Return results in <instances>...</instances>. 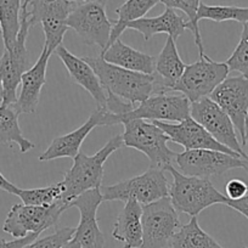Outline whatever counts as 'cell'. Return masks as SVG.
Segmentation results:
<instances>
[{"instance_id": "6da1fadb", "label": "cell", "mask_w": 248, "mask_h": 248, "mask_svg": "<svg viewBox=\"0 0 248 248\" xmlns=\"http://www.w3.org/2000/svg\"><path fill=\"white\" fill-rule=\"evenodd\" d=\"M95 71L106 92L128 102H142L154 94L166 93L155 75L134 72L112 65L101 56L83 57Z\"/></svg>"}, {"instance_id": "7a4b0ae2", "label": "cell", "mask_w": 248, "mask_h": 248, "mask_svg": "<svg viewBox=\"0 0 248 248\" xmlns=\"http://www.w3.org/2000/svg\"><path fill=\"white\" fill-rule=\"evenodd\" d=\"M123 145L122 135H116L111 138L106 145L93 156H88L79 151V154L73 158V166L65 174L63 180L61 181L63 186L62 200H65L71 204V202L83 192L101 187L102 179H104V166L107 158Z\"/></svg>"}, {"instance_id": "3957f363", "label": "cell", "mask_w": 248, "mask_h": 248, "mask_svg": "<svg viewBox=\"0 0 248 248\" xmlns=\"http://www.w3.org/2000/svg\"><path fill=\"white\" fill-rule=\"evenodd\" d=\"M164 170L173 176L168 196L174 208L180 213L197 217L213 204H226L228 197L219 192L209 179L185 175L171 164L167 166Z\"/></svg>"}, {"instance_id": "277c9868", "label": "cell", "mask_w": 248, "mask_h": 248, "mask_svg": "<svg viewBox=\"0 0 248 248\" xmlns=\"http://www.w3.org/2000/svg\"><path fill=\"white\" fill-rule=\"evenodd\" d=\"M190 100L184 95H171L170 93L154 94L132 111L121 116H109L104 109L101 125H116L123 124L130 119H145V121H161L168 123L181 122L190 117Z\"/></svg>"}, {"instance_id": "5b68a950", "label": "cell", "mask_w": 248, "mask_h": 248, "mask_svg": "<svg viewBox=\"0 0 248 248\" xmlns=\"http://www.w3.org/2000/svg\"><path fill=\"white\" fill-rule=\"evenodd\" d=\"M122 134L124 146L133 147L146 155L152 168H166L175 159L176 154L171 151L167 142L169 137L154 122L145 119H130L124 122Z\"/></svg>"}, {"instance_id": "8992f818", "label": "cell", "mask_w": 248, "mask_h": 248, "mask_svg": "<svg viewBox=\"0 0 248 248\" xmlns=\"http://www.w3.org/2000/svg\"><path fill=\"white\" fill-rule=\"evenodd\" d=\"M32 27L28 18V0H23L21 9V25L15 43L9 49H4L0 57V78L3 82L4 100L5 106L14 105L17 100V88L21 77L28 70L30 56L26 46L30 28Z\"/></svg>"}, {"instance_id": "52a82bcc", "label": "cell", "mask_w": 248, "mask_h": 248, "mask_svg": "<svg viewBox=\"0 0 248 248\" xmlns=\"http://www.w3.org/2000/svg\"><path fill=\"white\" fill-rule=\"evenodd\" d=\"M100 189L104 201L125 202L128 200H135L141 206L169 195V184L164 176L163 169L152 167L140 175L113 185L101 186Z\"/></svg>"}, {"instance_id": "ba28073f", "label": "cell", "mask_w": 248, "mask_h": 248, "mask_svg": "<svg viewBox=\"0 0 248 248\" xmlns=\"http://www.w3.org/2000/svg\"><path fill=\"white\" fill-rule=\"evenodd\" d=\"M68 208L71 204L62 199L50 206L14 204L4 221L3 230L15 238L25 237L30 233H42L57 225L60 217Z\"/></svg>"}, {"instance_id": "9c48e42d", "label": "cell", "mask_w": 248, "mask_h": 248, "mask_svg": "<svg viewBox=\"0 0 248 248\" xmlns=\"http://www.w3.org/2000/svg\"><path fill=\"white\" fill-rule=\"evenodd\" d=\"M141 224V248H170L171 238L181 226L169 196L142 206Z\"/></svg>"}, {"instance_id": "30bf717a", "label": "cell", "mask_w": 248, "mask_h": 248, "mask_svg": "<svg viewBox=\"0 0 248 248\" xmlns=\"http://www.w3.org/2000/svg\"><path fill=\"white\" fill-rule=\"evenodd\" d=\"M229 70L225 62H217L207 55L199 61L186 65L183 76L174 85L173 92L183 93L184 96L195 102L207 97L228 77Z\"/></svg>"}, {"instance_id": "8fae6325", "label": "cell", "mask_w": 248, "mask_h": 248, "mask_svg": "<svg viewBox=\"0 0 248 248\" xmlns=\"http://www.w3.org/2000/svg\"><path fill=\"white\" fill-rule=\"evenodd\" d=\"M77 3L70 0H30L28 18L31 26L42 25L45 35V44L54 54L57 46L62 44L68 30L67 18Z\"/></svg>"}, {"instance_id": "7c38bea8", "label": "cell", "mask_w": 248, "mask_h": 248, "mask_svg": "<svg viewBox=\"0 0 248 248\" xmlns=\"http://www.w3.org/2000/svg\"><path fill=\"white\" fill-rule=\"evenodd\" d=\"M174 161L185 175L204 179L223 175L237 168L245 169L248 173L247 159L217 150H187L176 154Z\"/></svg>"}, {"instance_id": "4fadbf2b", "label": "cell", "mask_w": 248, "mask_h": 248, "mask_svg": "<svg viewBox=\"0 0 248 248\" xmlns=\"http://www.w3.org/2000/svg\"><path fill=\"white\" fill-rule=\"evenodd\" d=\"M68 28H72L88 45L106 49L109 42L113 23L106 15L105 4L100 0L84 1L75 6L67 18Z\"/></svg>"}, {"instance_id": "5bb4252c", "label": "cell", "mask_w": 248, "mask_h": 248, "mask_svg": "<svg viewBox=\"0 0 248 248\" xmlns=\"http://www.w3.org/2000/svg\"><path fill=\"white\" fill-rule=\"evenodd\" d=\"M190 117L201 124L217 141L245 158L242 145L236 135L235 125L228 114L211 97H202L199 101L191 102Z\"/></svg>"}, {"instance_id": "9a60e30c", "label": "cell", "mask_w": 248, "mask_h": 248, "mask_svg": "<svg viewBox=\"0 0 248 248\" xmlns=\"http://www.w3.org/2000/svg\"><path fill=\"white\" fill-rule=\"evenodd\" d=\"M209 97L228 114L242 142L246 137V122L248 121V78L242 75L226 77Z\"/></svg>"}, {"instance_id": "2e32d148", "label": "cell", "mask_w": 248, "mask_h": 248, "mask_svg": "<svg viewBox=\"0 0 248 248\" xmlns=\"http://www.w3.org/2000/svg\"><path fill=\"white\" fill-rule=\"evenodd\" d=\"M102 202L100 187L83 192L71 202V207H77L80 214L72 240L79 243L82 248H105V235L100 230L96 218L97 209Z\"/></svg>"}, {"instance_id": "e0dca14e", "label": "cell", "mask_w": 248, "mask_h": 248, "mask_svg": "<svg viewBox=\"0 0 248 248\" xmlns=\"http://www.w3.org/2000/svg\"><path fill=\"white\" fill-rule=\"evenodd\" d=\"M156 125H158L164 133L169 137V140L175 144L181 145L187 150H217V151H223L226 154L233 155V156L242 157L237 152L228 149L226 146L221 145L220 142L217 141L201 124L197 123L194 118L184 119L181 122H175V123H168V122L154 121Z\"/></svg>"}, {"instance_id": "ac0fdd59", "label": "cell", "mask_w": 248, "mask_h": 248, "mask_svg": "<svg viewBox=\"0 0 248 248\" xmlns=\"http://www.w3.org/2000/svg\"><path fill=\"white\" fill-rule=\"evenodd\" d=\"M51 55V51L43 46L39 59L21 77L20 94L15 104L13 105L18 114L34 113L37 109L42 89L46 84L47 62Z\"/></svg>"}, {"instance_id": "d6986e66", "label": "cell", "mask_w": 248, "mask_h": 248, "mask_svg": "<svg viewBox=\"0 0 248 248\" xmlns=\"http://www.w3.org/2000/svg\"><path fill=\"white\" fill-rule=\"evenodd\" d=\"M54 52L59 56L62 63L65 65L71 79L76 84L84 88L92 95L93 99L96 102L97 108L106 109L107 93L105 88L102 87L99 77L95 73V71L93 70L92 66L83 57H78L73 55L70 50L66 49L62 44L57 46Z\"/></svg>"}, {"instance_id": "ffe728a7", "label": "cell", "mask_w": 248, "mask_h": 248, "mask_svg": "<svg viewBox=\"0 0 248 248\" xmlns=\"http://www.w3.org/2000/svg\"><path fill=\"white\" fill-rule=\"evenodd\" d=\"M102 117H104V108L96 107V109L90 114L87 122L82 124L78 129L62 135V137L55 138L49 147L40 155L39 161H52V159L62 158V157L75 158L79 154L80 146H82L83 141L87 139L88 135L90 134V132L95 127L101 125Z\"/></svg>"}, {"instance_id": "44dd1931", "label": "cell", "mask_w": 248, "mask_h": 248, "mask_svg": "<svg viewBox=\"0 0 248 248\" xmlns=\"http://www.w3.org/2000/svg\"><path fill=\"white\" fill-rule=\"evenodd\" d=\"M100 56L112 65L125 70L145 73V75L155 73L156 57L124 44L121 39H117L107 49L102 50Z\"/></svg>"}, {"instance_id": "7402d4cb", "label": "cell", "mask_w": 248, "mask_h": 248, "mask_svg": "<svg viewBox=\"0 0 248 248\" xmlns=\"http://www.w3.org/2000/svg\"><path fill=\"white\" fill-rule=\"evenodd\" d=\"M128 28L144 35L145 40H150L154 35L161 33L176 40L185 32V30H189V21L178 15L173 9L167 8L163 14L156 17H142L133 21L128 25L127 30Z\"/></svg>"}, {"instance_id": "603a6c76", "label": "cell", "mask_w": 248, "mask_h": 248, "mask_svg": "<svg viewBox=\"0 0 248 248\" xmlns=\"http://www.w3.org/2000/svg\"><path fill=\"white\" fill-rule=\"evenodd\" d=\"M142 206L135 200L125 201L124 208L117 217L112 236L128 248H141L142 246Z\"/></svg>"}, {"instance_id": "cb8c5ba5", "label": "cell", "mask_w": 248, "mask_h": 248, "mask_svg": "<svg viewBox=\"0 0 248 248\" xmlns=\"http://www.w3.org/2000/svg\"><path fill=\"white\" fill-rule=\"evenodd\" d=\"M185 67L186 65L176 49L175 40L168 35L163 49L156 57L155 65V75L158 78V82L161 83L164 92H173L174 85L183 76Z\"/></svg>"}, {"instance_id": "d4e9b609", "label": "cell", "mask_w": 248, "mask_h": 248, "mask_svg": "<svg viewBox=\"0 0 248 248\" xmlns=\"http://www.w3.org/2000/svg\"><path fill=\"white\" fill-rule=\"evenodd\" d=\"M170 248H224L200 226L197 217L181 225L170 242Z\"/></svg>"}, {"instance_id": "484cf974", "label": "cell", "mask_w": 248, "mask_h": 248, "mask_svg": "<svg viewBox=\"0 0 248 248\" xmlns=\"http://www.w3.org/2000/svg\"><path fill=\"white\" fill-rule=\"evenodd\" d=\"M18 116L13 105H0V141L3 144H16L22 154L34 149V144L31 142L25 135L18 124Z\"/></svg>"}, {"instance_id": "4316f807", "label": "cell", "mask_w": 248, "mask_h": 248, "mask_svg": "<svg viewBox=\"0 0 248 248\" xmlns=\"http://www.w3.org/2000/svg\"><path fill=\"white\" fill-rule=\"evenodd\" d=\"M158 3H161V0H127L125 3L122 4L116 10V14L118 15V20L113 23L111 38H109L106 49L112 43L119 39L122 33L127 30L128 25L130 22L145 17V15Z\"/></svg>"}, {"instance_id": "83f0119b", "label": "cell", "mask_w": 248, "mask_h": 248, "mask_svg": "<svg viewBox=\"0 0 248 248\" xmlns=\"http://www.w3.org/2000/svg\"><path fill=\"white\" fill-rule=\"evenodd\" d=\"M21 0H0V25L4 49L14 45L21 25Z\"/></svg>"}, {"instance_id": "f1b7e54d", "label": "cell", "mask_w": 248, "mask_h": 248, "mask_svg": "<svg viewBox=\"0 0 248 248\" xmlns=\"http://www.w3.org/2000/svg\"><path fill=\"white\" fill-rule=\"evenodd\" d=\"M211 20L214 22H225V21H236L245 23L248 21V8L226 5H207L201 3L197 13V21Z\"/></svg>"}, {"instance_id": "f546056e", "label": "cell", "mask_w": 248, "mask_h": 248, "mask_svg": "<svg viewBox=\"0 0 248 248\" xmlns=\"http://www.w3.org/2000/svg\"><path fill=\"white\" fill-rule=\"evenodd\" d=\"M20 197L22 203L31 206H50L55 203L63 196V186L61 181L57 184L46 186V187H38V189H20L16 194Z\"/></svg>"}, {"instance_id": "4dcf8cb0", "label": "cell", "mask_w": 248, "mask_h": 248, "mask_svg": "<svg viewBox=\"0 0 248 248\" xmlns=\"http://www.w3.org/2000/svg\"><path fill=\"white\" fill-rule=\"evenodd\" d=\"M161 3L163 4L166 8L183 11V13L187 16L189 30L191 31L192 34H194L195 43H196L197 47H199L200 57L204 56L206 54H204L203 42H202L201 32H200L199 21H197V13H199L201 0H161Z\"/></svg>"}, {"instance_id": "1f68e13d", "label": "cell", "mask_w": 248, "mask_h": 248, "mask_svg": "<svg viewBox=\"0 0 248 248\" xmlns=\"http://www.w3.org/2000/svg\"><path fill=\"white\" fill-rule=\"evenodd\" d=\"M225 63L230 71H235L248 78V21L243 23L240 42Z\"/></svg>"}, {"instance_id": "d6a6232c", "label": "cell", "mask_w": 248, "mask_h": 248, "mask_svg": "<svg viewBox=\"0 0 248 248\" xmlns=\"http://www.w3.org/2000/svg\"><path fill=\"white\" fill-rule=\"evenodd\" d=\"M76 228H62L45 237H37L23 248H62L73 238Z\"/></svg>"}, {"instance_id": "836d02e7", "label": "cell", "mask_w": 248, "mask_h": 248, "mask_svg": "<svg viewBox=\"0 0 248 248\" xmlns=\"http://www.w3.org/2000/svg\"><path fill=\"white\" fill-rule=\"evenodd\" d=\"M225 196L229 200H238L248 194V184L240 179H231L225 185Z\"/></svg>"}, {"instance_id": "e575fe53", "label": "cell", "mask_w": 248, "mask_h": 248, "mask_svg": "<svg viewBox=\"0 0 248 248\" xmlns=\"http://www.w3.org/2000/svg\"><path fill=\"white\" fill-rule=\"evenodd\" d=\"M39 235L40 233H30L25 237L15 238L13 241H6L0 237V248H23L30 245L31 242H33L37 237H39Z\"/></svg>"}, {"instance_id": "d590c367", "label": "cell", "mask_w": 248, "mask_h": 248, "mask_svg": "<svg viewBox=\"0 0 248 248\" xmlns=\"http://www.w3.org/2000/svg\"><path fill=\"white\" fill-rule=\"evenodd\" d=\"M226 206L235 209L238 213L242 214L243 217L248 219V194L243 196L242 199L238 200H226Z\"/></svg>"}, {"instance_id": "8d00e7d4", "label": "cell", "mask_w": 248, "mask_h": 248, "mask_svg": "<svg viewBox=\"0 0 248 248\" xmlns=\"http://www.w3.org/2000/svg\"><path fill=\"white\" fill-rule=\"evenodd\" d=\"M0 190H3V191H6L9 192V194L15 195L16 196V194H17L18 191V187L16 185H14L11 181H9L8 179L1 174V171H0Z\"/></svg>"}, {"instance_id": "74e56055", "label": "cell", "mask_w": 248, "mask_h": 248, "mask_svg": "<svg viewBox=\"0 0 248 248\" xmlns=\"http://www.w3.org/2000/svg\"><path fill=\"white\" fill-rule=\"evenodd\" d=\"M242 145V150H243V154H245V159L248 161V121L246 122V137L245 140L241 142Z\"/></svg>"}, {"instance_id": "f35d334b", "label": "cell", "mask_w": 248, "mask_h": 248, "mask_svg": "<svg viewBox=\"0 0 248 248\" xmlns=\"http://www.w3.org/2000/svg\"><path fill=\"white\" fill-rule=\"evenodd\" d=\"M4 100V89H3V82H1V78H0V105L3 104Z\"/></svg>"}, {"instance_id": "ab89813d", "label": "cell", "mask_w": 248, "mask_h": 248, "mask_svg": "<svg viewBox=\"0 0 248 248\" xmlns=\"http://www.w3.org/2000/svg\"><path fill=\"white\" fill-rule=\"evenodd\" d=\"M72 247H73V243H72V240H71L67 245H65L62 248H72Z\"/></svg>"}, {"instance_id": "60d3db41", "label": "cell", "mask_w": 248, "mask_h": 248, "mask_svg": "<svg viewBox=\"0 0 248 248\" xmlns=\"http://www.w3.org/2000/svg\"><path fill=\"white\" fill-rule=\"evenodd\" d=\"M72 243H73V247L72 248H82L80 247V245L78 242H76V241L72 240Z\"/></svg>"}, {"instance_id": "b9f144b4", "label": "cell", "mask_w": 248, "mask_h": 248, "mask_svg": "<svg viewBox=\"0 0 248 248\" xmlns=\"http://www.w3.org/2000/svg\"><path fill=\"white\" fill-rule=\"evenodd\" d=\"M70 1H73V3L79 4V3H84V1H88V0H70Z\"/></svg>"}, {"instance_id": "7bdbcfd3", "label": "cell", "mask_w": 248, "mask_h": 248, "mask_svg": "<svg viewBox=\"0 0 248 248\" xmlns=\"http://www.w3.org/2000/svg\"><path fill=\"white\" fill-rule=\"evenodd\" d=\"M100 1H101V3H104V4H106L107 0H100Z\"/></svg>"}, {"instance_id": "ee69618b", "label": "cell", "mask_w": 248, "mask_h": 248, "mask_svg": "<svg viewBox=\"0 0 248 248\" xmlns=\"http://www.w3.org/2000/svg\"><path fill=\"white\" fill-rule=\"evenodd\" d=\"M0 34H1V25H0Z\"/></svg>"}, {"instance_id": "f6af8a7d", "label": "cell", "mask_w": 248, "mask_h": 248, "mask_svg": "<svg viewBox=\"0 0 248 248\" xmlns=\"http://www.w3.org/2000/svg\"><path fill=\"white\" fill-rule=\"evenodd\" d=\"M123 248H128V247H127V246H124V247H123Z\"/></svg>"}, {"instance_id": "bcb514c9", "label": "cell", "mask_w": 248, "mask_h": 248, "mask_svg": "<svg viewBox=\"0 0 248 248\" xmlns=\"http://www.w3.org/2000/svg\"><path fill=\"white\" fill-rule=\"evenodd\" d=\"M245 248H248V246H246V247Z\"/></svg>"}, {"instance_id": "7dc6e473", "label": "cell", "mask_w": 248, "mask_h": 248, "mask_svg": "<svg viewBox=\"0 0 248 248\" xmlns=\"http://www.w3.org/2000/svg\"><path fill=\"white\" fill-rule=\"evenodd\" d=\"M28 1H30V0H28Z\"/></svg>"}]
</instances>
